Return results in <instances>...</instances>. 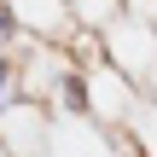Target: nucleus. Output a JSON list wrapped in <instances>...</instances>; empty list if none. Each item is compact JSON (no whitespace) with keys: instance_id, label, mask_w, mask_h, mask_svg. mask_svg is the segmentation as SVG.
<instances>
[{"instance_id":"nucleus-2","label":"nucleus","mask_w":157,"mask_h":157,"mask_svg":"<svg viewBox=\"0 0 157 157\" xmlns=\"http://www.w3.org/2000/svg\"><path fill=\"white\" fill-rule=\"evenodd\" d=\"M12 41H17V17H12V6L0 0V52H6Z\"/></svg>"},{"instance_id":"nucleus-1","label":"nucleus","mask_w":157,"mask_h":157,"mask_svg":"<svg viewBox=\"0 0 157 157\" xmlns=\"http://www.w3.org/2000/svg\"><path fill=\"white\" fill-rule=\"evenodd\" d=\"M12 99H17V64L0 52V105H12Z\"/></svg>"},{"instance_id":"nucleus-3","label":"nucleus","mask_w":157,"mask_h":157,"mask_svg":"<svg viewBox=\"0 0 157 157\" xmlns=\"http://www.w3.org/2000/svg\"><path fill=\"white\" fill-rule=\"evenodd\" d=\"M0 157H6V146H0Z\"/></svg>"}]
</instances>
